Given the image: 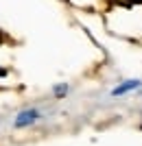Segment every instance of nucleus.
<instances>
[{
	"label": "nucleus",
	"instance_id": "f257e3e1",
	"mask_svg": "<svg viewBox=\"0 0 142 146\" xmlns=\"http://www.w3.org/2000/svg\"><path fill=\"white\" fill-rule=\"evenodd\" d=\"M37 118V111H24V113H20V118L15 120V127H24L26 122H33Z\"/></svg>",
	"mask_w": 142,
	"mask_h": 146
},
{
	"label": "nucleus",
	"instance_id": "f03ea898",
	"mask_svg": "<svg viewBox=\"0 0 142 146\" xmlns=\"http://www.w3.org/2000/svg\"><path fill=\"white\" fill-rule=\"evenodd\" d=\"M131 87H138V81H127V83H125V85L116 87V90H114V94H123V92L131 90Z\"/></svg>",
	"mask_w": 142,
	"mask_h": 146
},
{
	"label": "nucleus",
	"instance_id": "7ed1b4c3",
	"mask_svg": "<svg viewBox=\"0 0 142 146\" xmlns=\"http://www.w3.org/2000/svg\"><path fill=\"white\" fill-rule=\"evenodd\" d=\"M5 74H7V72H5V70H2V68H0V76H5Z\"/></svg>",
	"mask_w": 142,
	"mask_h": 146
}]
</instances>
